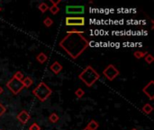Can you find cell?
<instances>
[{"label":"cell","instance_id":"obj_1","mask_svg":"<svg viewBox=\"0 0 154 130\" xmlns=\"http://www.w3.org/2000/svg\"><path fill=\"white\" fill-rule=\"evenodd\" d=\"M81 31H69L60 40L59 46L73 60L78 59L89 46L88 40Z\"/></svg>","mask_w":154,"mask_h":130},{"label":"cell","instance_id":"obj_2","mask_svg":"<svg viewBox=\"0 0 154 130\" xmlns=\"http://www.w3.org/2000/svg\"><path fill=\"white\" fill-rule=\"evenodd\" d=\"M79 79L84 82L87 87L90 88L100 79V75L92 66L88 65L79 74Z\"/></svg>","mask_w":154,"mask_h":130},{"label":"cell","instance_id":"obj_3","mask_svg":"<svg viewBox=\"0 0 154 130\" xmlns=\"http://www.w3.org/2000/svg\"><path fill=\"white\" fill-rule=\"evenodd\" d=\"M32 94L41 101L44 102L52 94V90L43 81L40 82L32 90Z\"/></svg>","mask_w":154,"mask_h":130},{"label":"cell","instance_id":"obj_4","mask_svg":"<svg viewBox=\"0 0 154 130\" xmlns=\"http://www.w3.org/2000/svg\"><path fill=\"white\" fill-rule=\"evenodd\" d=\"M6 88L14 94V95H17L19 94L23 89V83H22V81H18L14 78H11L7 82H6Z\"/></svg>","mask_w":154,"mask_h":130},{"label":"cell","instance_id":"obj_5","mask_svg":"<svg viewBox=\"0 0 154 130\" xmlns=\"http://www.w3.org/2000/svg\"><path fill=\"white\" fill-rule=\"evenodd\" d=\"M103 74L104 76L110 81H114L119 74L120 71L114 65V64H108L103 71Z\"/></svg>","mask_w":154,"mask_h":130},{"label":"cell","instance_id":"obj_6","mask_svg":"<svg viewBox=\"0 0 154 130\" xmlns=\"http://www.w3.org/2000/svg\"><path fill=\"white\" fill-rule=\"evenodd\" d=\"M86 20L83 16H67L65 18V24L67 26H83Z\"/></svg>","mask_w":154,"mask_h":130},{"label":"cell","instance_id":"obj_7","mask_svg":"<svg viewBox=\"0 0 154 130\" xmlns=\"http://www.w3.org/2000/svg\"><path fill=\"white\" fill-rule=\"evenodd\" d=\"M85 12L84 5H67L66 13L68 14H82Z\"/></svg>","mask_w":154,"mask_h":130},{"label":"cell","instance_id":"obj_8","mask_svg":"<svg viewBox=\"0 0 154 130\" xmlns=\"http://www.w3.org/2000/svg\"><path fill=\"white\" fill-rule=\"evenodd\" d=\"M143 92L151 100H154V81H151L146 86L143 87Z\"/></svg>","mask_w":154,"mask_h":130},{"label":"cell","instance_id":"obj_9","mask_svg":"<svg viewBox=\"0 0 154 130\" xmlns=\"http://www.w3.org/2000/svg\"><path fill=\"white\" fill-rule=\"evenodd\" d=\"M16 119H17V120H18L21 124L25 125V124L30 120L31 116H30V114L28 113V111H26V110H22V111L16 116Z\"/></svg>","mask_w":154,"mask_h":130},{"label":"cell","instance_id":"obj_10","mask_svg":"<svg viewBox=\"0 0 154 130\" xmlns=\"http://www.w3.org/2000/svg\"><path fill=\"white\" fill-rule=\"evenodd\" d=\"M63 69V66L59 62H54L51 65H50V70L55 74V75H58Z\"/></svg>","mask_w":154,"mask_h":130},{"label":"cell","instance_id":"obj_11","mask_svg":"<svg viewBox=\"0 0 154 130\" xmlns=\"http://www.w3.org/2000/svg\"><path fill=\"white\" fill-rule=\"evenodd\" d=\"M50 2L51 3V5L49 6V10L50 12L52 14H56L60 12V7L58 6V4L60 3V0L55 2V1H52V0H50Z\"/></svg>","mask_w":154,"mask_h":130},{"label":"cell","instance_id":"obj_12","mask_svg":"<svg viewBox=\"0 0 154 130\" xmlns=\"http://www.w3.org/2000/svg\"><path fill=\"white\" fill-rule=\"evenodd\" d=\"M22 83H23V88H30V87H32V85L33 84V81H32V78H30V77H25V78L23 79Z\"/></svg>","mask_w":154,"mask_h":130},{"label":"cell","instance_id":"obj_13","mask_svg":"<svg viewBox=\"0 0 154 130\" xmlns=\"http://www.w3.org/2000/svg\"><path fill=\"white\" fill-rule=\"evenodd\" d=\"M87 128L89 130H97V128H99V123L94 119L90 120L89 123L87 125Z\"/></svg>","mask_w":154,"mask_h":130},{"label":"cell","instance_id":"obj_14","mask_svg":"<svg viewBox=\"0 0 154 130\" xmlns=\"http://www.w3.org/2000/svg\"><path fill=\"white\" fill-rule=\"evenodd\" d=\"M47 59H48V57H47V55L45 54V53H43V52H40L37 56H36V61L39 62V63H44L46 61H47Z\"/></svg>","mask_w":154,"mask_h":130},{"label":"cell","instance_id":"obj_15","mask_svg":"<svg viewBox=\"0 0 154 130\" xmlns=\"http://www.w3.org/2000/svg\"><path fill=\"white\" fill-rule=\"evenodd\" d=\"M142 110H143V112L144 114L149 115V114H151V113L152 112V110H153V107H152L151 104L147 103V104H145V105L142 108Z\"/></svg>","mask_w":154,"mask_h":130},{"label":"cell","instance_id":"obj_16","mask_svg":"<svg viewBox=\"0 0 154 130\" xmlns=\"http://www.w3.org/2000/svg\"><path fill=\"white\" fill-rule=\"evenodd\" d=\"M146 54H148V52H143V51H135V52H134V57H135L136 59H138V60H140V59H143V58H144Z\"/></svg>","mask_w":154,"mask_h":130},{"label":"cell","instance_id":"obj_17","mask_svg":"<svg viewBox=\"0 0 154 130\" xmlns=\"http://www.w3.org/2000/svg\"><path fill=\"white\" fill-rule=\"evenodd\" d=\"M59 119H60V117L58 116V114L57 113H55V112H53V113H51L50 116H49V120H50V122L51 123H57L58 121H59Z\"/></svg>","mask_w":154,"mask_h":130},{"label":"cell","instance_id":"obj_18","mask_svg":"<svg viewBox=\"0 0 154 130\" xmlns=\"http://www.w3.org/2000/svg\"><path fill=\"white\" fill-rule=\"evenodd\" d=\"M38 8H39V10H40L42 13H45V12H47V11L49 10V5H48L46 3H44V2H42V3L38 5Z\"/></svg>","mask_w":154,"mask_h":130},{"label":"cell","instance_id":"obj_19","mask_svg":"<svg viewBox=\"0 0 154 130\" xmlns=\"http://www.w3.org/2000/svg\"><path fill=\"white\" fill-rule=\"evenodd\" d=\"M13 78H14V79H16V80H18V81H23V79L24 77H23V74L22 71H17L14 72V74L13 75Z\"/></svg>","mask_w":154,"mask_h":130},{"label":"cell","instance_id":"obj_20","mask_svg":"<svg viewBox=\"0 0 154 130\" xmlns=\"http://www.w3.org/2000/svg\"><path fill=\"white\" fill-rule=\"evenodd\" d=\"M143 59H144V61H145V62H146L148 64H152L154 61L153 56H152L151 53H148V54H146V55H145V57H144Z\"/></svg>","mask_w":154,"mask_h":130},{"label":"cell","instance_id":"obj_21","mask_svg":"<svg viewBox=\"0 0 154 130\" xmlns=\"http://www.w3.org/2000/svg\"><path fill=\"white\" fill-rule=\"evenodd\" d=\"M43 24L46 26V27H50L53 24V21L51 17H46L44 20H43Z\"/></svg>","mask_w":154,"mask_h":130},{"label":"cell","instance_id":"obj_22","mask_svg":"<svg viewBox=\"0 0 154 130\" xmlns=\"http://www.w3.org/2000/svg\"><path fill=\"white\" fill-rule=\"evenodd\" d=\"M84 94H85V91H84L81 88L77 89L76 91H75V95H76L77 98H79V99H81V98L84 96Z\"/></svg>","mask_w":154,"mask_h":130},{"label":"cell","instance_id":"obj_23","mask_svg":"<svg viewBox=\"0 0 154 130\" xmlns=\"http://www.w3.org/2000/svg\"><path fill=\"white\" fill-rule=\"evenodd\" d=\"M29 130H41V127L37 123H32L29 127Z\"/></svg>","mask_w":154,"mask_h":130},{"label":"cell","instance_id":"obj_24","mask_svg":"<svg viewBox=\"0 0 154 130\" xmlns=\"http://www.w3.org/2000/svg\"><path fill=\"white\" fill-rule=\"evenodd\" d=\"M5 112H6V109H5V107L3 104H1V103H0V117H2Z\"/></svg>","mask_w":154,"mask_h":130},{"label":"cell","instance_id":"obj_25","mask_svg":"<svg viewBox=\"0 0 154 130\" xmlns=\"http://www.w3.org/2000/svg\"><path fill=\"white\" fill-rule=\"evenodd\" d=\"M3 92H4V90H3V88L0 86V95H1V94H3Z\"/></svg>","mask_w":154,"mask_h":130},{"label":"cell","instance_id":"obj_26","mask_svg":"<svg viewBox=\"0 0 154 130\" xmlns=\"http://www.w3.org/2000/svg\"><path fill=\"white\" fill-rule=\"evenodd\" d=\"M83 130H89V129H88V128H87V127H86V128H83Z\"/></svg>","mask_w":154,"mask_h":130},{"label":"cell","instance_id":"obj_27","mask_svg":"<svg viewBox=\"0 0 154 130\" xmlns=\"http://www.w3.org/2000/svg\"><path fill=\"white\" fill-rule=\"evenodd\" d=\"M131 130H138V129H136V128H132Z\"/></svg>","mask_w":154,"mask_h":130},{"label":"cell","instance_id":"obj_28","mask_svg":"<svg viewBox=\"0 0 154 130\" xmlns=\"http://www.w3.org/2000/svg\"><path fill=\"white\" fill-rule=\"evenodd\" d=\"M1 11H2V7L0 6V12H1Z\"/></svg>","mask_w":154,"mask_h":130},{"label":"cell","instance_id":"obj_29","mask_svg":"<svg viewBox=\"0 0 154 130\" xmlns=\"http://www.w3.org/2000/svg\"><path fill=\"white\" fill-rule=\"evenodd\" d=\"M0 130H2V129H1V128H0Z\"/></svg>","mask_w":154,"mask_h":130}]
</instances>
